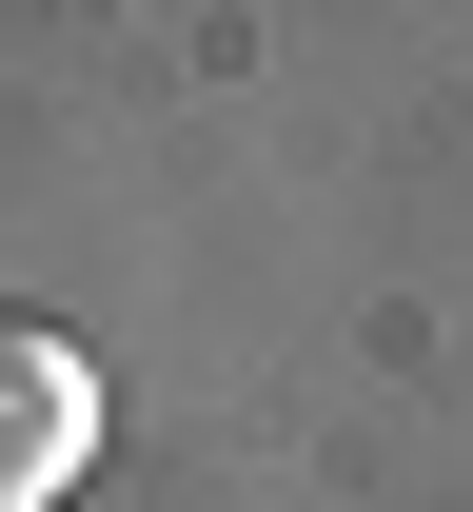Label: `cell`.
<instances>
[{
  "label": "cell",
  "mask_w": 473,
  "mask_h": 512,
  "mask_svg": "<svg viewBox=\"0 0 473 512\" xmlns=\"http://www.w3.org/2000/svg\"><path fill=\"white\" fill-rule=\"evenodd\" d=\"M99 473V355L60 316H0V512H60Z\"/></svg>",
  "instance_id": "1"
}]
</instances>
